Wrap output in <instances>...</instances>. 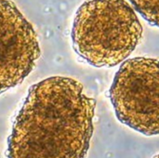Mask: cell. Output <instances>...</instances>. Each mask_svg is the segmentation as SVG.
<instances>
[{"label":"cell","instance_id":"6da1fadb","mask_svg":"<svg viewBox=\"0 0 159 158\" xmlns=\"http://www.w3.org/2000/svg\"><path fill=\"white\" fill-rule=\"evenodd\" d=\"M96 101L70 77L34 85L7 140V158H85L93 134Z\"/></svg>","mask_w":159,"mask_h":158},{"label":"cell","instance_id":"7a4b0ae2","mask_svg":"<svg viewBox=\"0 0 159 158\" xmlns=\"http://www.w3.org/2000/svg\"><path fill=\"white\" fill-rule=\"evenodd\" d=\"M142 35L143 26L126 0H87L75 13L71 34L75 51L98 68L125 61Z\"/></svg>","mask_w":159,"mask_h":158},{"label":"cell","instance_id":"3957f363","mask_svg":"<svg viewBox=\"0 0 159 158\" xmlns=\"http://www.w3.org/2000/svg\"><path fill=\"white\" fill-rule=\"evenodd\" d=\"M109 97L117 119L145 135H159V61L137 57L116 74Z\"/></svg>","mask_w":159,"mask_h":158},{"label":"cell","instance_id":"277c9868","mask_svg":"<svg viewBox=\"0 0 159 158\" xmlns=\"http://www.w3.org/2000/svg\"><path fill=\"white\" fill-rule=\"evenodd\" d=\"M40 53L32 24L13 2L0 0V94L32 73Z\"/></svg>","mask_w":159,"mask_h":158},{"label":"cell","instance_id":"5b68a950","mask_svg":"<svg viewBox=\"0 0 159 158\" xmlns=\"http://www.w3.org/2000/svg\"><path fill=\"white\" fill-rule=\"evenodd\" d=\"M134 8L151 25L159 27V0H129Z\"/></svg>","mask_w":159,"mask_h":158},{"label":"cell","instance_id":"8992f818","mask_svg":"<svg viewBox=\"0 0 159 158\" xmlns=\"http://www.w3.org/2000/svg\"><path fill=\"white\" fill-rule=\"evenodd\" d=\"M155 158H159V155H157V156Z\"/></svg>","mask_w":159,"mask_h":158}]
</instances>
